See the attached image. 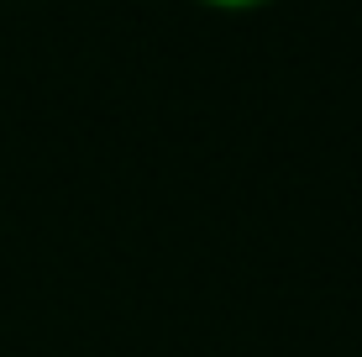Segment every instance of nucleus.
I'll return each mask as SVG.
<instances>
[{"label":"nucleus","instance_id":"nucleus-1","mask_svg":"<svg viewBox=\"0 0 362 357\" xmlns=\"http://www.w3.org/2000/svg\"><path fill=\"white\" fill-rule=\"evenodd\" d=\"M194 6L216 11V16H252V11H268V6H279V0H194Z\"/></svg>","mask_w":362,"mask_h":357}]
</instances>
